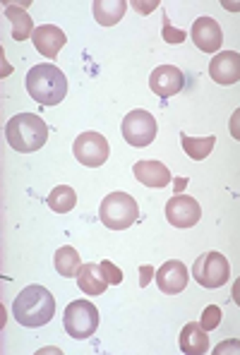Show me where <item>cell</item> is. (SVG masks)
I'll use <instances>...</instances> for the list:
<instances>
[{
	"label": "cell",
	"mask_w": 240,
	"mask_h": 355,
	"mask_svg": "<svg viewBox=\"0 0 240 355\" xmlns=\"http://www.w3.org/2000/svg\"><path fill=\"white\" fill-rule=\"evenodd\" d=\"M180 142H182V149H185V154L190 156V159L195 161H202L207 159V156L212 154L214 144H216V137H187L185 132H180Z\"/></svg>",
	"instance_id": "cell-22"
},
{
	"label": "cell",
	"mask_w": 240,
	"mask_h": 355,
	"mask_svg": "<svg viewBox=\"0 0 240 355\" xmlns=\"http://www.w3.org/2000/svg\"><path fill=\"white\" fill-rule=\"evenodd\" d=\"M135 10H137V12H142V15H147V12H151V10H156L159 8V0H151V3H139V0H135Z\"/></svg>",
	"instance_id": "cell-26"
},
{
	"label": "cell",
	"mask_w": 240,
	"mask_h": 355,
	"mask_svg": "<svg viewBox=\"0 0 240 355\" xmlns=\"http://www.w3.org/2000/svg\"><path fill=\"white\" fill-rule=\"evenodd\" d=\"M218 322H221V307H218V305H209L205 312H202L200 327L205 329V331H214V329L218 327Z\"/></svg>",
	"instance_id": "cell-23"
},
{
	"label": "cell",
	"mask_w": 240,
	"mask_h": 355,
	"mask_svg": "<svg viewBox=\"0 0 240 355\" xmlns=\"http://www.w3.org/2000/svg\"><path fill=\"white\" fill-rule=\"evenodd\" d=\"M5 17L12 22V39L15 41H27L29 36H34V22H31V17L24 8L8 5V8H5Z\"/></svg>",
	"instance_id": "cell-19"
},
{
	"label": "cell",
	"mask_w": 240,
	"mask_h": 355,
	"mask_svg": "<svg viewBox=\"0 0 240 355\" xmlns=\"http://www.w3.org/2000/svg\"><path fill=\"white\" fill-rule=\"evenodd\" d=\"M132 173L147 187H166L171 182V171L166 168L161 161H151V159L137 161V164L132 166Z\"/></svg>",
	"instance_id": "cell-15"
},
{
	"label": "cell",
	"mask_w": 240,
	"mask_h": 355,
	"mask_svg": "<svg viewBox=\"0 0 240 355\" xmlns=\"http://www.w3.org/2000/svg\"><path fill=\"white\" fill-rule=\"evenodd\" d=\"M192 276L202 288H221L231 276V266L221 252H205L195 259Z\"/></svg>",
	"instance_id": "cell-7"
},
{
	"label": "cell",
	"mask_w": 240,
	"mask_h": 355,
	"mask_svg": "<svg viewBox=\"0 0 240 355\" xmlns=\"http://www.w3.org/2000/svg\"><path fill=\"white\" fill-rule=\"evenodd\" d=\"M98 218L111 231H125L139 218V207L135 202V197H130L128 192H111V195L101 200Z\"/></svg>",
	"instance_id": "cell-4"
},
{
	"label": "cell",
	"mask_w": 240,
	"mask_h": 355,
	"mask_svg": "<svg viewBox=\"0 0 240 355\" xmlns=\"http://www.w3.org/2000/svg\"><path fill=\"white\" fill-rule=\"evenodd\" d=\"M180 187H185V180H175V192H178Z\"/></svg>",
	"instance_id": "cell-28"
},
{
	"label": "cell",
	"mask_w": 240,
	"mask_h": 355,
	"mask_svg": "<svg viewBox=\"0 0 240 355\" xmlns=\"http://www.w3.org/2000/svg\"><path fill=\"white\" fill-rule=\"evenodd\" d=\"M151 271H154V269H151V266H142V281H139V284H142V286H147V281H149V274H151Z\"/></svg>",
	"instance_id": "cell-27"
},
{
	"label": "cell",
	"mask_w": 240,
	"mask_h": 355,
	"mask_svg": "<svg viewBox=\"0 0 240 355\" xmlns=\"http://www.w3.org/2000/svg\"><path fill=\"white\" fill-rule=\"evenodd\" d=\"M5 139H8V144L15 151L31 154V151H39L46 144L49 125L36 113H17L5 125Z\"/></svg>",
	"instance_id": "cell-3"
},
{
	"label": "cell",
	"mask_w": 240,
	"mask_h": 355,
	"mask_svg": "<svg viewBox=\"0 0 240 355\" xmlns=\"http://www.w3.org/2000/svg\"><path fill=\"white\" fill-rule=\"evenodd\" d=\"M120 132H123L125 142L130 147H149L151 142L156 139V132H159V125H156V118L151 116L149 111H130L128 116L123 118L120 123Z\"/></svg>",
	"instance_id": "cell-6"
},
{
	"label": "cell",
	"mask_w": 240,
	"mask_h": 355,
	"mask_svg": "<svg viewBox=\"0 0 240 355\" xmlns=\"http://www.w3.org/2000/svg\"><path fill=\"white\" fill-rule=\"evenodd\" d=\"M75 159L80 161L87 168H98L108 161V154H111V147H108V139L103 137L101 132H82L80 137L75 139Z\"/></svg>",
	"instance_id": "cell-8"
},
{
	"label": "cell",
	"mask_w": 240,
	"mask_h": 355,
	"mask_svg": "<svg viewBox=\"0 0 240 355\" xmlns=\"http://www.w3.org/2000/svg\"><path fill=\"white\" fill-rule=\"evenodd\" d=\"M101 269H103V274H106V279L111 286H118L120 281H123V271H120L113 262H108V259H103L101 262Z\"/></svg>",
	"instance_id": "cell-25"
},
{
	"label": "cell",
	"mask_w": 240,
	"mask_h": 355,
	"mask_svg": "<svg viewBox=\"0 0 240 355\" xmlns=\"http://www.w3.org/2000/svg\"><path fill=\"white\" fill-rule=\"evenodd\" d=\"M192 41L205 53H216L223 44L221 24L212 17H197V22L192 24Z\"/></svg>",
	"instance_id": "cell-13"
},
{
	"label": "cell",
	"mask_w": 240,
	"mask_h": 355,
	"mask_svg": "<svg viewBox=\"0 0 240 355\" xmlns=\"http://www.w3.org/2000/svg\"><path fill=\"white\" fill-rule=\"evenodd\" d=\"M80 266H82V259H80V254H77L75 248L65 245V248H60L58 252H55V271H58L62 279H72V276H77Z\"/></svg>",
	"instance_id": "cell-21"
},
{
	"label": "cell",
	"mask_w": 240,
	"mask_h": 355,
	"mask_svg": "<svg viewBox=\"0 0 240 355\" xmlns=\"http://www.w3.org/2000/svg\"><path fill=\"white\" fill-rule=\"evenodd\" d=\"M46 205L53 209L55 214H67L77 205V192L72 190L70 185H58L51 190L49 197H46Z\"/></svg>",
	"instance_id": "cell-20"
},
{
	"label": "cell",
	"mask_w": 240,
	"mask_h": 355,
	"mask_svg": "<svg viewBox=\"0 0 240 355\" xmlns=\"http://www.w3.org/2000/svg\"><path fill=\"white\" fill-rule=\"evenodd\" d=\"M29 96L41 106H58L67 94V77L51 62L34 65L24 77Z\"/></svg>",
	"instance_id": "cell-2"
},
{
	"label": "cell",
	"mask_w": 240,
	"mask_h": 355,
	"mask_svg": "<svg viewBox=\"0 0 240 355\" xmlns=\"http://www.w3.org/2000/svg\"><path fill=\"white\" fill-rule=\"evenodd\" d=\"M209 77L216 85H236L240 80V55L236 51H221L209 62Z\"/></svg>",
	"instance_id": "cell-12"
},
{
	"label": "cell",
	"mask_w": 240,
	"mask_h": 355,
	"mask_svg": "<svg viewBox=\"0 0 240 355\" xmlns=\"http://www.w3.org/2000/svg\"><path fill=\"white\" fill-rule=\"evenodd\" d=\"M15 320L27 329H39L49 324L55 315V300L44 286H27L12 302Z\"/></svg>",
	"instance_id": "cell-1"
},
{
	"label": "cell",
	"mask_w": 240,
	"mask_h": 355,
	"mask_svg": "<svg viewBox=\"0 0 240 355\" xmlns=\"http://www.w3.org/2000/svg\"><path fill=\"white\" fill-rule=\"evenodd\" d=\"M149 87L159 98H169L185 87V75H182L175 65H159L154 72H151Z\"/></svg>",
	"instance_id": "cell-11"
},
{
	"label": "cell",
	"mask_w": 240,
	"mask_h": 355,
	"mask_svg": "<svg viewBox=\"0 0 240 355\" xmlns=\"http://www.w3.org/2000/svg\"><path fill=\"white\" fill-rule=\"evenodd\" d=\"M77 286H80V291L87 295L106 293L108 279H106V274H103L101 264H94V262L82 264L80 271H77Z\"/></svg>",
	"instance_id": "cell-16"
},
{
	"label": "cell",
	"mask_w": 240,
	"mask_h": 355,
	"mask_svg": "<svg viewBox=\"0 0 240 355\" xmlns=\"http://www.w3.org/2000/svg\"><path fill=\"white\" fill-rule=\"evenodd\" d=\"M31 41H34L36 51H39L41 55L53 60V58H58L60 49L67 44V36H65V31L60 27H55V24H39V27L34 29Z\"/></svg>",
	"instance_id": "cell-14"
},
{
	"label": "cell",
	"mask_w": 240,
	"mask_h": 355,
	"mask_svg": "<svg viewBox=\"0 0 240 355\" xmlns=\"http://www.w3.org/2000/svg\"><path fill=\"white\" fill-rule=\"evenodd\" d=\"M161 36H164L166 44H173V46H178V44L185 41V31L175 29L173 24L169 22V17H166V15H164V29H161Z\"/></svg>",
	"instance_id": "cell-24"
},
{
	"label": "cell",
	"mask_w": 240,
	"mask_h": 355,
	"mask_svg": "<svg viewBox=\"0 0 240 355\" xmlns=\"http://www.w3.org/2000/svg\"><path fill=\"white\" fill-rule=\"evenodd\" d=\"M92 10H94V19L101 27H113V24H118L123 19L128 3L125 0H94Z\"/></svg>",
	"instance_id": "cell-18"
},
{
	"label": "cell",
	"mask_w": 240,
	"mask_h": 355,
	"mask_svg": "<svg viewBox=\"0 0 240 355\" xmlns=\"http://www.w3.org/2000/svg\"><path fill=\"white\" fill-rule=\"evenodd\" d=\"M178 343H180V351L187 355H202L209 351V336H207V331L197 322H190V324L182 327Z\"/></svg>",
	"instance_id": "cell-17"
},
{
	"label": "cell",
	"mask_w": 240,
	"mask_h": 355,
	"mask_svg": "<svg viewBox=\"0 0 240 355\" xmlns=\"http://www.w3.org/2000/svg\"><path fill=\"white\" fill-rule=\"evenodd\" d=\"M187 279H190L187 266L178 262V259H169V262L161 264L159 271H156V284H159L161 293H166V295L182 293L187 286Z\"/></svg>",
	"instance_id": "cell-10"
},
{
	"label": "cell",
	"mask_w": 240,
	"mask_h": 355,
	"mask_svg": "<svg viewBox=\"0 0 240 355\" xmlns=\"http://www.w3.org/2000/svg\"><path fill=\"white\" fill-rule=\"evenodd\" d=\"M166 218L175 228H192L202 218V209L197 205L195 197L175 195L166 205Z\"/></svg>",
	"instance_id": "cell-9"
},
{
	"label": "cell",
	"mask_w": 240,
	"mask_h": 355,
	"mask_svg": "<svg viewBox=\"0 0 240 355\" xmlns=\"http://www.w3.org/2000/svg\"><path fill=\"white\" fill-rule=\"evenodd\" d=\"M62 327L77 341H85L98 329V307L89 300H72L62 312Z\"/></svg>",
	"instance_id": "cell-5"
}]
</instances>
